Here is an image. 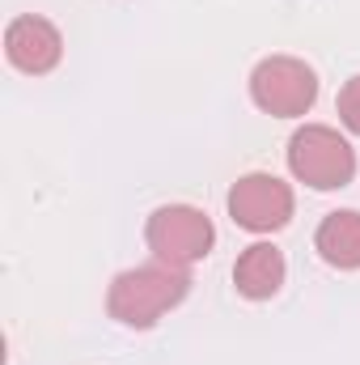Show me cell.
<instances>
[{
    "label": "cell",
    "instance_id": "1",
    "mask_svg": "<svg viewBox=\"0 0 360 365\" xmlns=\"http://www.w3.org/2000/svg\"><path fill=\"white\" fill-rule=\"evenodd\" d=\"M186 293H191L186 268H170V264L153 259V264L127 268V272H119L110 280L106 310H110L115 323L144 331V327H153L166 310H174Z\"/></svg>",
    "mask_w": 360,
    "mask_h": 365
},
{
    "label": "cell",
    "instance_id": "2",
    "mask_svg": "<svg viewBox=\"0 0 360 365\" xmlns=\"http://www.w3.org/2000/svg\"><path fill=\"white\" fill-rule=\"evenodd\" d=\"M288 170L314 191H335L348 187L356 175V153L352 145L327 128V123H305L288 140Z\"/></svg>",
    "mask_w": 360,
    "mask_h": 365
},
{
    "label": "cell",
    "instance_id": "3",
    "mask_svg": "<svg viewBox=\"0 0 360 365\" xmlns=\"http://www.w3.org/2000/svg\"><path fill=\"white\" fill-rule=\"evenodd\" d=\"M212 221L191 208V204H162L149 221H144V242L153 251V259L170 264V268H191L212 251Z\"/></svg>",
    "mask_w": 360,
    "mask_h": 365
},
{
    "label": "cell",
    "instance_id": "4",
    "mask_svg": "<svg viewBox=\"0 0 360 365\" xmlns=\"http://www.w3.org/2000/svg\"><path fill=\"white\" fill-rule=\"evenodd\" d=\"M250 98H255L259 110H268L275 119H297L314 106L318 77L297 56H268L250 73Z\"/></svg>",
    "mask_w": 360,
    "mask_h": 365
},
{
    "label": "cell",
    "instance_id": "5",
    "mask_svg": "<svg viewBox=\"0 0 360 365\" xmlns=\"http://www.w3.org/2000/svg\"><path fill=\"white\" fill-rule=\"evenodd\" d=\"M229 217L250 234H275L292 217V187L275 175H242L229 187Z\"/></svg>",
    "mask_w": 360,
    "mask_h": 365
},
{
    "label": "cell",
    "instance_id": "6",
    "mask_svg": "<svg viewBox=\"0 0 360 365\" xmlns=\"http://www.w3.org/2000/svg\"><path fill=\"white\" fill-rule=\"evenodd\" d=\"M4 56H9L13 68L38 77V73H51V68L60 64L64 38H60V30H55L47 17L26 13V17H13V21H9V30H4Z\"/></svg>",
    "mask_w": 360,
    "mask_h": 365
},
{
    "label": "cell",
    "instance_id": "7",
    "mask_svg": "<svg viewBox=\"0 0 360 365\" xmlns=\"http://www.w3.org/2000/svg\"><path fill=\"white\" fill-rule=\"evenodd\" d=\"M233 284H238V293L250 297V302L275 297L280 284H284V255H280L271 242L246 247V251L238 255V264H233Z\"/></svg>",
    "mask_w": 360,
    "mask_h": 365
},
{
    "label": "cell",
    "instance_id": "8",
    "mask_svg": "<svg viewBox=\"0 0 360 365\" xmlns=\"http://www.w3.org/2000/svg\"><path fill=\"white\" fill-rule=\"evenodd\" d=\"M314 247L331 268H360V212H352V208L331 212L318 225Z\"/></svg>",
    "mask_w": 360,
    "mask_h": 365
},
{
    "label": "cell",
    "instance_id": "9",
    "mask_svg": "<svg viewBox=\"0 0 360 365\" xmlns=\"http://www.w3.org/2000/svg\"><path fill=\"white\" fill-rule=\"evenodd\" d=\"M339 119H344L348 132L360 136V77H352V81L339 90Z\"/></svg>",
    "mask_w": 360,
    "mask_h": 365
}]
</instances>
